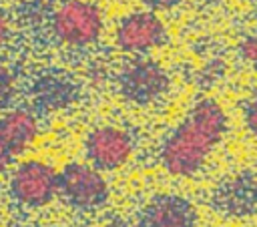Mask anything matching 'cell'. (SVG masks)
I'll use <instances>...</instances> for the list:
<instances>
[{
    "label": "cell",
    "mask_w": 257,
    "mask_h": 227,
    "mask_svg": "<svg viewBox=\"0 0 257 227\" xmlns=\"http://www.w3.org/2000/svg\"><path fill=\"white\" fill-rule=\"evenodd\" d=\"M227 129L229 119L221 102L199 98L163 141L159 149L163 169L179 179L195 177L221 145Z\"/></svg>",
    "instance_id": "1"
},
{
    "label": "cell",
    "mask_w": 257,
    "mask_h": 227,
    "mask_svg": "<svg viewBox=\"0 0 257 227\" xmlns=\"http://www.w3.org/2000/svg\"><path fill=\"white\" fill-rule=\"evenodd\" d=\"M50 32L66 48H88L104 32V14L90 0H60L50 16Z\"/></svg>",
    "instance_id": "2"
},
{
    "label": "cell",
    "mask_w": 257,
    "mask_h": 227,
    "mask_svg": "<svg viewBox=\"0 0 257 227\" xmlns=\"http://www.w3.org/2000/svg\"><path fill=\"white\" fill-rule=\"evenodd\" d=\"M116 86L124 100L137 106H147L161 100L169 92L171 76L161 62L149 56H133L122 64Z\"/></svg>",
    "instance_id": "3"
},
{
    "label": "cell",
    "mask_w": 257,
    "mask_h": 227,
    "mask_svg": "<svg viewBox=\"0 0 257 227\" xmlns=\"http://www.w3.org/2000/svg\"><path fill=\"white\" fill-rule=\"evenodd\" d=\"M108 183L104 171L86 163H68L58 171V197L78 211H92L106 203Z\"/></svg>",
    "instance_id": "4"
},
{
    "label": "cell",
    "mask_w": 257,
    "mask_h": 227,
    "mask_svg": "<svg viewBox=\"0 0 257 227\" xmlns=\"http://www.w3.org/2000/svg\"><path fill=\"white\" fill-rule=\"evenodd\" d=\"M8 189L14 201L24 207H46L58 197V171L46 161L26 159L12 169Z\"/></svg>",
    "instance_id": "5"
},
{
    "label": "cell",
    "mask_w": 257,
    "mask_h": 227,
    "mask_svg": "<svg viewBox=\"0 0 257 227\" xmlns=\"http://www.w3.org/2000/svg\"><path fill=\"white\" fill-rule=\"evenodd\" d=\"M169 38L167 26L159 12L135 10L118 20L114 26V44L118 50L131 56H147L161 48Z\"/></svg>",
    "instance_id": "6"
},
{
    "label": "cell",
    "mask_w": 257,
    "mask_h": 227,
    "mask_svg": "<svg viewBox=\"0 0 257 227\" xmlns=\"http://www.w3.org/2000/svg\"><path fill=\"white\" fill-rule=\"evenodd\" d=\"M135 155L133 135L116 125L94 127L84 139V157L100 171H116Z\"/></svg>",
    "instance_id": "7"
},
{
    "label": "cell",
    "mask_w": 257,
    "mask_h": 227,
    "mask_svg": "<svg viewBox=\"0 0 257 227\" xmlns=\"http://www.w3.org/2000/svg\"><path fill=\"white\" fill-rule=\"evenodd\" d=\"M38 133V117L28 108H8L0 117V175L32 147Z\"/></svg>",
    "instance_id": "8"
},
{
    "label": "cell",
    "mask_w": 257,
    "mask_h": 227,
    "mask_svg": "<svg viewBox=\"0 0 257 227\" xmlns=\"http://www.w3.org/2000/svg\"><path fill=\"white\" fill-rule=\"evenodd\" d=\"M195 205L177 193H159L151 197L139 215V227H195Z\"/></svg>",
    "instance_id": "9"
},
{
    "label": "cell",
    "mask_w": 257,
    "mask_h": 227,
    "mask_svg": "<svg viewBox=\"0 0 257 227\" xmlns=\"http://www.w3.org/2000/svg\"><path fill=\"white\" fill-rule=\"evenodd\" d=\"M215 205L231 217H245L257 211V175L239 171L225 177L215 189Z\"/></svg>",
    "instance_id": "10"
},
{
    "label": "cell",
    "mask_w": 257,
    "mask_h": 227,
    "mask_svg": "<svg viewBox=\"0 0 257 227\" xmlns=\"http://www.w3.org/2000/svg\"><path fill=\"white\" fill-rule=\"evenodd\" d=\"M18 90V76L14 68L6 62H0V108H8Z\"/></svg>",
    "instance_id": "11"
},
{
    "label": "cell",
    "mask_w": 257,
    "mask_h": 227,
    "mask_svg": "<svg viewBox=\"0 0 257 227\" xmlns=\"http://www.w3.org/2000/svg\"><path fill=\"white\" fill-rule=\"evenodd\" d=\"M237 52H239V56H241L243 62L257 66V34H247V36H243V38L239 40Z\"/></svg>",
    "instance_id": "12"
},
{
    "label": "cell",
    "mask_w": 257,
    "mask_h": 227,
    "mask_svg": "<svg viewBox=\"0 0 257 227\" xmlns=\"http://www.w3.org/2000/svg\"><path fill=\"white\" fill-rule=\"evenodd\" d=\"M243 123H245V129L251 133V137L257 139V90L245 100V106H243Z\"/></svg>",
    "instance_id": "13"
},
{
    "label": "cell",
    "mask_w": 257,
    "mask_h": 227,
    "mask_svg": "<svg viewBox=\"0 0 257 227\" xmlns=\"http://www.w3.org/2000/svg\"><path fill=\"white\" fill-rule=\"evenodd\" d=\"M181 2L183 0H141V4L153 12H169V10L177 8Z\"/></svg>",
    "instance_id": "14"
},
{
    "label": "cell",
    "mask_w": 257,
    "mask_h": 227,
    "mask_svg": "<svg viewBox=\"0 0 257 227\" xmlns=\"http://www.w3.org/2000/svg\"><path fill=\"white\" fill-rule=\"evenodd\" d=\"M10 34H12L10 18H8V14L0 8V52L6 48V44H8V40H10Z\"/></svg>",
    "instance_id": "15"
}]
</instances>
